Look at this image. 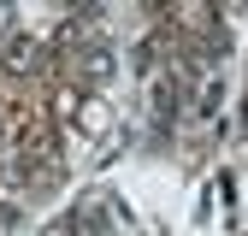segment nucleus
Returning a JSON list of instances; mask_svg holds the SVG:
<instances>
[{"instance_id":"1","label":"nucleus","mask_w":248,"mask_h":236,"mask_svg":"<svg viewBox=\"0 0 248 236\" xmlns=\"http://www.w3.org/2000/svg\"><path fill=\"white\" fill-rule=\"evenodd\" d=\"M6 65L12 71H30V65H36V42H30V36H12L6 42Z\"/></svg>"},{"instance_id":"2","label":"nucleus","mask_w":248,"mask_h":236,"mask_svg":"<svg viewBox=\"0 0 248 236\" xmlns=\"http://www.w3.org/2000/svg\"><path fill=\"white\" fill-rule=\"evenodd\" d=\"M107 77H112V59H107L101 47H95V53H83V83L95 88V83H107Z\"/></svg>"},{"instance_id":"3","label":"nucleus","mask_w":248,"mask_h":236,"mask_svg":"<svg viewBox=\"0 0 248 236\" xmlns=\"http://www.w3.org/2000/svg\"><path fill=\"white\" fill-rule=\"evenodd\" d=\"M154 112H160V124L177 112V83H160V88H154Z\"/></svg>"},{"instance_id":"4","label":"nucleus","mask_w":248,"mask_h":236,"mask_svg":"<svg viewBox=\"0 0 248 236\" xmlns=\"http://www.w3.org/2000/svg\"><path fill=\"white\" fill-rule=\"evenodd\" d=\"M0 154H6V124H0Z\"/></svg>"},{"instance_id":"5","label":"nucleus","mask_w":248,"mask_h":236,"mask_svg":"<svg viewBox=\"0 0 248 236\" xmlns=\"http://www.w3.org/2000/svg\"><path fill=\"white\" fill-rule=\"evenodd\" d=\"M242 130H248V101H242Z\"/></svg>"}]
</instances>
